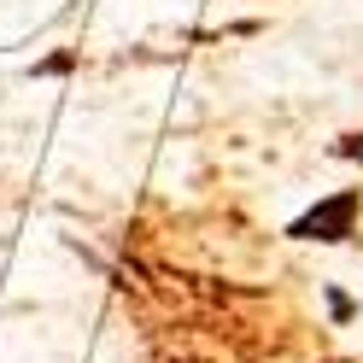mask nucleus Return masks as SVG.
Returning a JSON list of instances; mask_svg holds the SVG:
<instances>
[{
  "label": "nucleus",
  "mask_w": 363,
  "mask_h": 363,
  "mask_svg": "<svg viewBox=\"0 0 363 363\" xmlns=\"http://www.w3.org/2000/svg\"><path fill=\"white\" fill-rule=\"evenodd\" d=\"M357 211H363V194H357V188H340V194H328V199H316L305 217H293V223H287V235H293V240L340 246V240L357 229Z\"/></svg>",
  "instance_id": "nucleus-1"
},
{
  "label": "nucleus",
  "mask_w": 363,
  "mask_h": 363,
  "mask_svg": "<svg viewBox=\"0 0 363 363\" xmlns=\"http://www.w3.org/2000/svg\"><path fill=\"white\" fill-rule=\"evenodd\" d=\"M334 152H340V158H352V164H363V129L340 135V141H334Z\"/></svg>",
  "instance_id": "nucleus-2"
},
{
  "label": "nucleus",
  "mask_w": 363,
  "mask_h": 363,
  "mask_svg": "<svg viewBox=\"0 0 363 363\" xmlns=\"http://www.w3.org/2000/svg\"><path fill=\"white\" fill-rule=\"evenodd\" d=\"M328 311L340 316V323H352V299H346V293H340V287H328Z\"/></svg>",
  "instance_id": "nucleus-3"
}]
</instances>
